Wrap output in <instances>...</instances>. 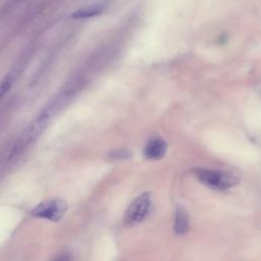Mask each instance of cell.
<instances>
[{"instance_id": "6da1fadb", "label": "cell", "mask_w": 261, "mask_h": 261, "mask_svg": "<svg viewBox=\"0 0 261 261\" xmlns=\"http://www.w3.org/2000/svg\"><path fill=\"white\" fill-rule=\"evenodd\" d=\"M194 173L200 182L212 190L225 191L234 187L238 182L236 176L222 170L196 168Z\"/></svg>"}, {"instance_id": "7a4b0ae2", "label": "cell", "mask_w": 261, "mask_h": 261, "mask_svg": "<svg viewBox=\"0 0 261 261\" xmlns=\"http://www.w3.org/2000/svg\"><path fill=\"white\" fill-rule=\"evenodd\" d=\"M152 200L149 193H143L137 197L127 207L124 214L126 224L136 225L141 223L150 213Z\"/></svg>"}, {"instance_id": "3957f363", "label": "cell", "mask_w": 261, "mask_h": 261, "mask_svg": "<svg viewBox=\"0 0 261 261\" xmlns=\"http://www.w3.org/2000/svg\"><path fill=\"white\" fill-rule=\"evenodd\" d=\"M67 209L66 203L61 199H51L38 204L33 210L32 215L50 221H59Z\"/></svg>"}, {"instance_id": "277c9868", "label": "cell", "mask_w": 261, "mask_h": 261, "mask_svg": "<svg viewBox=\"0 0 261 261\" xmlns=\"http://www.w3.org/2000/svg\"><path fill=\"white\" fill-rule=\"evenodd\" d=\"M167 150V145L164 140L160 138H155L150 140L144 150V156L150 160L161 159Z\"/></svg>"}, {"instance_id": "5b68a950", "label": "cell", "mask_w": 261, "mask_h": 261, "mask_svg": "<svg viewBox=\"0 0 261 261\" xmlns=\"http://www.w3.org/2000/svg\"><path fill=\"white\" fill-rule=\"evenodd\" d=\"M189 216L185 208L178 206L175 209L174 221H173V230L176 234H185L189 230Z\"/></svg>"}, {"instance_id": "8992f818", "label": "cell", "mask_w": 261, "mask_h": 261, "mask_svg": "<svg viewBox=\"0 0 261 261\" xmlns=\"http://www.w3.org/2000/svg\"><path fill=\"white\" fill-rule=\"evenodd\" d=\"M104 9H105L104 4H94V5L79 8L71 15L73 18H76V19L91 18V17L101 14L104 11Z\"/></svg>"}, {"instance_id": "52a82bcc", "label": "cell", "mask_w": 261, "mask_h": 261, "mask_svg": "<svg viewBox=\"0 0 261 261\" xmlns=\"http://www.w3.org/2000/svg\"><path fill=\"white\" fill-rule=\"evenodd\" d=\"M111 156L115 159H125L129 156V153L124 151V150H119V151H115L111 154Z\"/></svg>"}, {"instance_id": "ba28073f", "label": "cell", "mask_w": 261, "mask_h": 261, "mask_svg": "<svg viewBox=\"0 0 261 261\" xmlns=\"http://www.w3.org/2000/svg\"><path fill=\"white\" fill-rule=\"evenodd\" d=\"M54 261H65V259L64 258H58V259H56Z\"/></svg>"}]
</instances>
